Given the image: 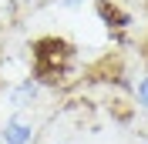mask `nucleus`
<instances>
[{"mask_svg":"<svg viewBox=\"0 0 148 144\" xmlns=\"http://www.w3.org/2000/svg\"><path fill=\"white\" fill-rule=\"evenodd\" d=\"M135 101H138V107H141V111H148V74L141 77L138 84H135Z\"/></svg>","mask_w":148,"mask_h":144,"instance_id":"nucleus-4","label":"nucleus"},{"mask_svg":"<svg viewBox=\"0 0 148 144\" xmlns=\"http://www.w3.org/2000/svg\"><path fill=\"white\" fill-rule=\"evenodd\" d=\"M37 137V121L27 114H10L0 127V144H34Z\"/></svg>","mask_w":148,"mask_h":144,"instance_id":"nucleus-2","label":"nucleus"},{"mask_svg":"<svg viewBox=\"0 0 148 144\" xmlns=\"http://www.w3.org/2000/svg\"><path fill=\"white\" fill-rule=\"evenodd\" d=\"M145 50H148V40H145Z\"/></svg>","mask_w":148,"mask_h":144,"instance_id":"nucleus-6","label":"nucleus"},{"mask_svg":"<svg viewBox=\"0 0 148 144\" xmlns=\"http://www.w3.org/2000/svg\"><path fill=\"white\" fill-rule=\"evenodd\" d=\"M57 7H67V10H74V7H84V0H57Z\"/></svg>","mask_w":148,"mask_h":144,"instance_id":"nucleus-5","label":"nucleus"},{"mask_svg":"<svg viewBox=\"0 0 148 144\" xmlns=\"http://www.w3.org/2000/svg\"><path fill=\"white\" fill-rule=\"evenodd\" d=\"M71 60H74V47L64 44V40H37L34 47V77L40 84H57L71 71Z\"/></svg>","mask_w":148,"mask_h":144,"instance_id":"nucleus-1","label":"nucleus"},{"mask_svg":"<svg viewBox=\"0 0 148 144\" xmlns=\"http://www.w3.org/2000/svg\"><path fill=\"white\" fill-rule=\"evenodd\" d=\"M40 87L44 84L37 81V77H24V81L17 84V87L10 90V107H17V111H24V107H30L37 97H40Z\"/></svg>","mask_w":148,"mask_h":144,"instance_id":"nucleus-3","label":"nucleus"}]
</instances>
